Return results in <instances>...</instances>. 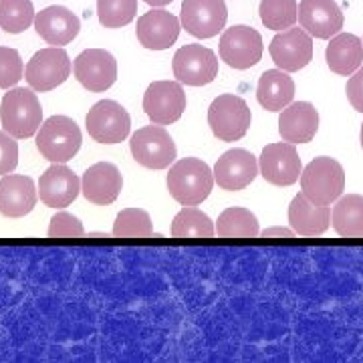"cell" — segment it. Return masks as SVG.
Listing matches in <instances>:
<instances>
[{"label": "cell", "instance_id": "cell-1", "mask_svg": "<svg viewBox=\"0 0 363 363\" xmlns=\"http://www.w3.org/2000/svg\"><path fill=\"white\" fill-rule=\"evenodd\" d=\"M214 186V172L198 157H184L176 162L168 174V190L176 202L196 206L204 202Z\"/></svg>", "mask_w": 363, "mask_h": 363}, {"label": "cell", "instance_id": "cell-2", "mask_svg": "<svg viewBox=\"0 0 363 363\" xmlns=\"http://www.w3.org/2000/svg\"><path fill=\"white\" fill-rule=\"evenodd\" d=\"M2 130L16 140H26L35 135L43 125V107L37 93L25 87L11 89L0 104Z\"/></svg>", "mask_w": 363, "mask_h": 363}, {"label": "cell", "instance_id": "cell-3", "mask_svg": "<svg viewBox=\"0 0 363 363\" xmlns=\"http://www.w3.org/2000/svg\"><path fill=\"white\" fill-rule=\"evenodd\" d=\"M301 190L315 204L331 206L345 190V172L333 157H315L301 172Z\"/></svg>", "mask_w": 363, "mask_h": 363}, {"label": "cell", "instance_id": "cell-4", "mask_svg": "<svg viewBox=\"0 0 363 363\" xmlns=\"http://www.w3.org/2000/svg\"><path fill=\"white\" fill-rule=\"evenodd\" d=\"M37 147L45 160L52 164H67L77 156L81 147V130L71 117H49L37 131Z\"/></svg>", "mask_w": 363, "mask_h": 363}, {"label": "cell", "instance_id": "cell-5", "mask_svg": "<svg viewBox=\"0 0 363 363\" xmlns=\"http://www.w3.org/2000/svg\"><path fill=\"white\" fill-rule=\"evenodd\" d=\"M250 109L238 95H218L208 109V125L222 142H236L247 135L250 128Z\"/></svg>", "mask_w": 363, "mask_h": 363}, {"label": "cell", "instance_id": "cell-6", "mask_svg": "<svg viewBox=\"0 0 363 363\" xmlns=\"http://www.w3.org/2000/svg\"><path fill=\"white\" fill-rule=\"evenodd\" d=\"M131 154L150 169H166L176 160V143L162 125H147L131 135Z\"/></svg>", "mask_w": 363, "mask_h": 363}, {"label": "cell", "instance_id": "cell-7", "mask_svg": "<svg viewBox=\"0 0 363 363\" xmlns=\"http://www.w3.org/2000/svg\"><path fill=\"white\" fill-rule=\"evenodd\" d=\"M71 61L65 49L47 47L33 55L25 69L26 83L35 91H52L63 85L71 75Z\"/></svg>", "mask_w": 363, "mask_h": 363}, {"label": "cell", "instance_id": "cell-8", "mask_svg": "<svg viewBox=\"0 0 363 363\" xmlns=\"http://www.w3.org/2000/svg\"><path fill=\"white\" fill-rule=\"evenodd\" d=\"M174 77L184 85L202 87L212 83L218 75V59L216 52L202 45H186L174 55L172 61Z\"/></svg>", "mask_w": 363, "mask_h": 363}, {"label": "cell", "instance_id": "cell-9", "mask_svg": "<svg viewBox=\"0 0 363 363\" xmlns=\"http://www.w3.org/2000/svg\"><path fill=\"white\" fill-rule=\"evenodd\" d=\"M131 117L128 109L113 99L95 104L87 113V131L99 143H119L130 135Z\"/></svg>", "mask_w": 363, "mask_h": 363}, {"label": "cell", "instance_id": "cell-10", "mask_svg": "<svg viewBox=\"0 0 363 363\" xmlns=\"http://www.w3.org/2000/svg\"><path fill=\"white\" fill-rule=\"evenodd\" d=\"M264 51L262 37L252 26L236 25L228 28L220 39L222 61L233 69H250L260 61Z\"/></svg>", "mask_w": 363, "mask_h": 363}, {"label": "cell", "instance_id": "cell-11", "mask_svg": "<svg viewBox=\"0 0 363 363\" xmlns=\"http://www.w3.org/2000/svg\"><path fill=\"white\" fill-rule=\"evenodd\" d=\"M186 109V93L180 81H154L143 95V111L156 125L178 121Z\"/></svg>", "mask_w": 363, "mask_h": 363}, {"label": "cell", "instance_id": "cell-12", "mask_svg": "<svg viewBox=\"0 0 363 363\" xmlns=\"http://www.w3.org/2000/svg\"><path fill=\"white\" fill-rule=\"evenodd\" d=\"M274 65L281 71L295 73L311 63L313 59V39L305 28L291 26L281 30L269 47Z\"/></svg>", "mask_w": 363, "mask_h": 363}, {"label": "cell", "instance_id": "cell-13", "mask_svg": "<svg viewBox=\"0 0 363 363\" xmlns=\"http://www.w3.org/2000/svg\"><path fill=\"white\" fill-rule=\"evenodd\" d=\"M228 18L224 0H184L182 26L196 39H210L220 33Z\"/></svg>", "mask_w": 363, "mask_h": 363}, {"label": "cell", "instance_id": "cell-14", "mask_svg": "<svg viewBox=\"0 0 363 363\" xmlns=\"http://www.w3.org/2000/svg\"><path fill=\"white\" fill-rule=\"evenodd\" d=\"M260 176L272 186H291L298 180L303 166L295 143H269L259 162Z\"/></svg>", "mask_w": 363, "mask_h": 363}, {"label": "cell", "instance_id": "cell-15", "mask_svg": "<svg viewBox=\"0 0 363 363\" xmlns=\"http://www.w3.org/2000/svg\"><path fill=\"white\" fill-rule=\"evenodd\" d=\"M77 81L93 93L107 91L117 81L116 57L105 49H87L73 63Z\"/></svg>", "mask_w": 363, "mask_h": 363}, {"label": "cell", "instance_id": "cell-16", "mask_svg": "<svg viewBox=\"0 0 363 363\" xmlns=\"http://www.w3.org/2000/svg\"><path fill=\"white\" fill-rule=\"evenodd\" d=\"M298 23L315 39H333L345 18L335 0H301Z\"/></svg>", "mask_w": 363, "mask_h": 363}, {"label": "cell", "instance_id": "cell-17", "mask_svg": "<svg viewBox=\"0 0 363 363\" xmlns=\"http://www.w3.org/2000/svg\"><path fill=\"white\" fill-rule=\"evenodd\" d=\"M259 176L257 157L247 150H230L218 157L214 166V182H218L222 190L236 192L250 186Z\"/></svg>", "mask_w": 363, "mask_h": 363}, {"label": "cell", "instance_id": "cell-18", "mask_svg": "<svg viewBox=\"0 0 363 363\" xmlns=\"http://www.w3.org/2000/svg\"><path fill=\"white\" fill-rule=\"evenodd\" d=\"M180 25L182 23L174 14L164 11V9H157V11H150V13H145L138 18L135 35L145 49L164 51L178 40Z\"/></svg>", "mask_w": 363, "mask_h": 363}, {"label": "cell", "instance_id": "cell-19", "mask_svg": "<svg viewBox=\"0 0 363 363\" xmlns=\"http://www.w3.org/2000/svg\"><path fill=\"white\" fill-rule=\"evenodd\" d=\"M81 192V180L65 164H52L39 180L40 202L49 208H65Z\"/></svg>", "mask_w": 363, "mask_h": 363}, {"label": "cell", "instance_id": "cell-20", "mask_svg": "<svg viewBox=\"0 0 363 363\" xmlns=\"http://www.w3.org/2000/svg\"><path fill=\"white\" fill-rule=\"evenodd\" d=\"M121 188H123L121 172L109 162H99V164L91 166L83 174V180H81L83 196L97 206L113 204L117 196L121 194Z\"/></svg>", "mask_w": 363, "mask_h": 363}, {"label": "cell", "instance_id": "cell-21", "mask_svg": "<svg viewBox=\"0 0 363 363\" xmlns=\"http://www.w3.org/2000/svg\"><path fill=\"white\" fill-rule=\"evenodd\" d=\"M39 200L35 182L28 176L6 174L0 180V214L6 218H23Z\"/></svg>", "mask_w": 363, "mask_h": 363}, {"label": "cell", "instance_id": "cell-22", "mask_svg": "<svg viewBox=\"0 0 363 363\" xmlns=\"http://www.w3.org/2000/svg\"><path fill=\"white\" fill-rule=\"evenodd\" d=\"M319 131V111L309 101L286 105L279 117V133L289 143H307Z\"/></svg>", "mask_w": 363, "mask_h": 363}, {"label": "cell", "instance_id": "cell-23", "mask_svg": "<svg viewBox=\"0 0 363 363\" xmlns=\"http://www.w3.org/2000/svg\"><path fill=\"white\" fill-rule=\"evenodd\" d=\"M35 28L40 39L52 47H63L75 39L81 30V21L65 6H49L35 16Z\"/></svg>", "mask_w": 363, "mask_h": 363}, {"label": "cell", "instance_id": "cell-24", "mask_svg": "<svg viewBox=\"0 0 363 363\" xmlns=\"http://www.w3.org/2000/svg\"><path fill=\"white\" fill-rule=\"evenodd\" d=\"M329 222H331L329 206L315 204L303 192L293 198L289 206V224L295 234L305 236V238L321 236L329 228Z\"/></svg>", "mask_w": 363, "mask_h": 363}, {"label": "cell", "instance_id": "cell-25", "mask_svg": "<svg viewBox=\"0 0 363 363\" xmlns=\"http://www.w3.org/2000/svg\"><path fill=\"white\" fill-rule=\"evenodd\" d=\"M325 59L333 73L353 75L363 63V40L351 33H339L329 40Z\"/></svg>", "mask_w": 363, "mask_h": 363}, {"label": "cell", "instance_id": "cell-26", "mask_svg": "<svg viewBox=\"0 0 363 363\" xmlns=\"http://www.w3.org/2000/svg\"><path fill=\"white\" fill-rule=\"evenodd\" d=\"M295 97V83L286 71H264L257 87V99L267 111H283Z\"/></svg>", "mask_w": 363, "mask_h": 363}, {"label": "cell", "instance_id": "cell-27", "mask_svg": "<svg viewBox=\"0 0 363 363\" xmlns=\"http://www.w3.org/2000/svg\"><path fill=\"white\" fill-rule=\"evenodd\" d=\"M331 222L341 238H363V196L339 198L331 212Z\"/></svg>", "mask_w": 363, "mask_h": 363}, {"label": "cell", "instance_id": "cell-28", "mask_svg": "<svg viewBox=\"0 0 363 363\" xmlns=\"http://www.w3.org/2000/svg\"><path fill=\"white\" fill-rule=\"evenodd\" d=\"M216 234L220 238H257L259 220L247 208H226L218 216Z\"/></svg>", "mask_w": 363, "mask_h": 363}, {"label": "cell", "instance_id": "cell-29", "mask_svg": "<svg viewBox=\"0 0 363 363\" xmlns=\"http://www.w3.org/2000/svg\"><path fill=\"white\" fill-rule=\"evenodd\" d=\"M216 234V226L210 220L206 212L200 208L186 206L176 214L172 222L174 238H212Z\"/></svg>", "mask_w": 363, "mask_h": 363}, {"label": "cell", "instance_id": "cell-30", "mask_svg": "<svg viewBox=\"0 0 363 363\" xmlns=\"http://www.w3.org/2000/svg\"><path fill=\"white\" fill-rule=\"evenodd\" d=\"M260 21L271 30H286L297 23V0H260Z\"/></svg>", "mask_w": 363, "mask_h": 363}, {"label": "cell", "instance_id": "cell-31", "mask_svg": "<svg viewBox=\"0 0 363 363\" xmlns=\"http://www.w3.org/2000/svg\"><path fill=\"white\" fill-rule=\"evenodd\" d=\"M35 9L30 0H0V28L18 35L35 23Z\"/></svg>", "mask_w": 363, "mask_h": 363}, {"label": "cell", "instance_id": "cell-32", "mask_svg": "<svg viewBox=\"0 0 363 363\" xmlns=\"http://www.w3.org/2000/svg\"><path fill=\"white\" fill-rule=\"evenodd\" d=\"M152 234V218L142 208H125L117 214L113 224L116 238H150Z\"/></svg>", "mask_w": 363, "mask_h": 363}, {"label": "cell", "instance_id": "cell-33", "mask_svg": "<svg viewBox=\"0 0 363 363\" xmlns=\"http://www.w3.org/2000/svg\"><path fill=\"white\" fill-rule=\"evenodd\" d=\"M138 14V0H97V16L105 28L130 25Z\"/></svg>", "mask_w": 363, "mask_h": 363}, {"label": "cell", "instance_id": "cell-34", "mask_svg": "<svg viewBox=\"0 0 363 363\" xmlns=\"http://www.w3.org/2000/svg\"><path fill=\"white\" fill-rule=\"evenodd\" d=\"M25 75V65L16 49L0 47V89H11Z\"/></svg>", "mask_w": 363, "mask_h": 363}, {"label": "cell", "instance_id": "cell-35", "mask_svg": "<svg viewBox=\"0 0 363 363\" xmlns=\"http://www.w3.org/2000/svg\"><path fill=\"white\" fill-rule=\"evenodd\" d=\"M85 230L81 220L69 212H57L51 218L49 238H81Z\"/></svg>", "mask_w": 363, "mask_h": 363}, {"label": "cell", "instance_id": "cell-36", "mask_svg": "<svg viewBox=\"0 0 363 363\" xmlns=\"http://www.w3.org/2000/svg\"><path fill=\"white\" fill-rule=\"evenodd\" d=\"M6 131H0V176L11 174L18 166V143Z\"/></svg>", "mask_w": 363, "mask_h": 363}, {"label": "cell", "instance_id": "cell-37", "mask_svg": "<svg viewBox=\"0 0 363 363\" xmlns=\"http://www.w3.org/2000/svg\"><path fill=\"white\" fill-rule=\"evenodd\" d=\"M345 93H347L351 107L355 111L363 113V67L351 75V79L347 81V87H345Z\"/></svg>", "mask_w": 363, "mask_h": 363}, {"label": "cell", "instance_id": "cell-38", "mask_svg": "<svg viewBox=\"0 0 363 363\" xmlns=\"http://www.w3.org/2000/svg\"><path fill=\"white\" fill-rule=\"evenodd\" d=\"M262 238H295V230L289 228H267L264 233H260Z\"/></svg>", "mask_w": 363, "mask_h": 363}, {"label": "cell", "instance_id": "cell-39", "mask_svg": "<svg viewBox=\"0 0 363 363\" xmlns=\"http://www.w3.org/2000/svg\"><path fill=\"white\" fill-rule=\"evenodd\" d=\"M143 2H147L150 6H166V4L174 2V0H143Z\"/></svg>", "mask_w": 363, "mask_h": 363}, {"label": "cell", "instance_id": "cell-40", "mask_svg": "<svg viewBox=\"0 0 363 363\" xmlns=\"http://www.w3.org/2000/svg\"><path fill=\"white\" fill-rule=\"evenodd\" d=\"M362 147H363V123H362Z\"/></svg>", "mask_w": 363, "mask_h": 363}]
</instances>
